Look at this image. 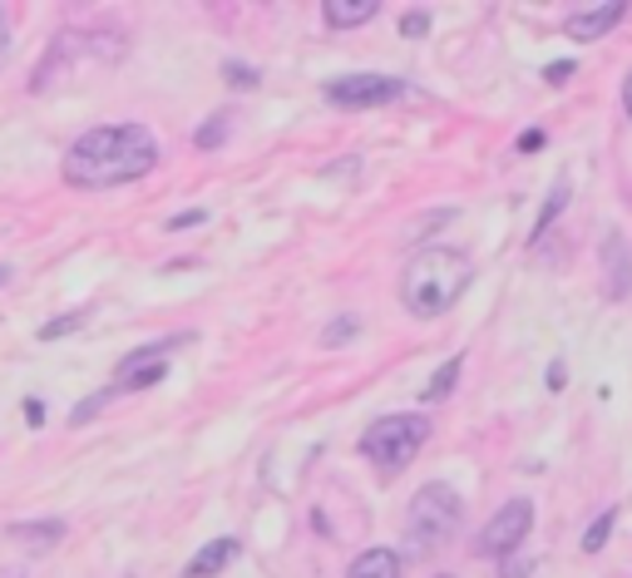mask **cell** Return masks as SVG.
<instances>
[{"mask_svg": "<svg viewBox=\"0 0 632 578\" xmlns=\"http://www.w3.org/2000/svg\"><path fill=\"white\" fill-rule=\"evenodd\" d=\"M158 169V139L144 129V124H99V129H84L65 154V183L69 189H124V183H138L144 173Z\"/></svg>", "mask_w": 632, "mask_h": 578, "instance_id": "1", "label": "cell"}, {"mask_svg": "<svg viewBox=\"0 0 632 578\" xmlns=\"http://www.w3.org/2000/svg\"><path fill=\"white\" fill-rule=\"evenodd\" d=\"M474 282V262L464 248L454 242H425L410 262H405V277H400V302L410 317L430 321L444 317L454 302L464 297V287Z\"/></svg>", "mask_w": 632, "mask_h": 578, "instance_id": "2", "label": "cell"}, {"mask_svg": "<svg viewBox=\"0 0 632 578\" xmlns=\"http://www.w3.org/2000/svg\"><path fill=\"white\" fill-rule=\"evenodd\" d=\"M460 519H464L460 495L444 479H430V485L415 489L410 509H405V548L410 554H430V548H440L460 529Z\"/></svg>", "mask_w": 632, "mask_h": 578, "instance_id": "3", "label": "cell"}, {"mask_svg": "<svg viewBox=\"0 0 632 578\" xmlns=\"http://www.w3.org/2000/svg\"><path fill=\"white\" fill-rule=\"evenodd\" d=\"M425 440H430V416L400 410V416H381L375 426H365L361 455L371 460L381 475H400V469L425 450Z\"/></svg>", "mask_w": 632, "mask_h": 578, "instance_id": "4", "label": "cell"}, {"mask_svg": "<svg viewBox=\"0 0 632 578\" xmlns=\"http://www.w3.org/2000/svg\"><path fill=\"white\" fill-rule=\"evenodd\" d=\"M410 90L395 75H341V80L326 84V104L331 110H381V104H395Z\"/></svg>", "mask_w": 632, "mask_h": 578, "instance_id": "5", "label": "cell"}, {"mask_svg": "<svg viewBox=\"0 0 632 578\" xmlns=\"http://www.w3.org/2000/svg\"><path fill=\"white\" fill-rule=\"evenodd\" d=\"M529 529H533V499H509V505H499V509H494V519L484 524L479 554L509 558L514 548H519L523 539H529Z\"/></svg>", "mask_w": 632, "mask_h": 578, "instance_id": "6", "label": "cell"}, {"mask_svg": "<svg viewBox=\"0 0 632 578\" xmlns=\"http://www.w3.org/2000/svg\"><path fill=\"white\" fill-rule=\"evenodd\" d=\"M622 15H628V0H598V5H578V11L563 21V31H568L573 45H592V41H602Z\"/></svg>", "mask_w": 632, "mask_h": 578, "instance_id": "7", "label": "cell"}, {"mask_svg": "<svg viewBox=\"0 0 632 578\" xmlns=\"http://www.w3.org/2000/svg\"><path fill=\"white\" fill-rule=\"evenodd\" d=\"M602 292H608L612 302H622L632 292V252L618 233L602 242Z\"/></svg>", "mask_w": 632, "mask_h": 578, "instance_id": "8", "label": "cell"}, {"mask_svg": "<svg viewBox=\"0 0 632 578\" xmlns=\"http://www.w3.org/2000/svg\"><path fill=\"white\" fill-rule=\"evenodd\" d=\"M233 558H237V539H213V544H203L183 564V578H217L227 564H233Z\"/></svg>", "mask_w": 632, "mask_h": 578, "instance_id": "9", "label": "cell"}, {"mask_svg": "<svg viewBox=\"0 0 632 578\" xmlns=\"http://www.w3.org/2000/svg\"><path fill=\"white\" fill-rule=\"evenodd\" d=\"M375 11H381V0H321L326 25H336V31H356V25L375 21Z\"/></svg>", "mask_w": 632, "mask_h": 578, "instance_id": "10", "label": "cell"}, {"mask_svg": "<svg viewBox=\"0 0 632 578\" xmlns=\"http://www.w3.org/2000/svg\"><path fill=\"white\" fill-rule=\"evenodd\" d=\"M346 578H400V554L395 548H365L351 558Z\"/></svg>", "mask_w": 632, "mask_h": 578, "instance_id": "11", "label": "cell"}, {"mask_svg": "<svg viewBox=\"0 0 632 578\" xmlns=\"http://www.w3.org/2000/svg\"><path fill=\"white\" fill-rule=\"evenodd\" d=\"M460 366H464L460 356H450V361H444V366L435 371L430 381H425V390H420V406H435V400H444V396H450V390H454V381H460Z\"/></svg>", "mask_w": 632, "mask_h": 578, "instance_id": "12", "label": "cell"}, {"mask_svg": "<svg viewBox=\"0 0 632 578\" xmlns=\"http://www.w3.org/2000/svg\"><path fill=\"white\" fill-rule=\"evenodd\" d=\"M563 203H568V179H558V183H553V193H549V199H543L539 218H533V233H529V242H539L543 233H549V223H553V218H558V213H563Z\"/></svg>", "mask_w": 632, "mask_h": 578, "instance_id": "13", "label": "cell"}, {"mask_svg": "<svg viewBox=\"0 0 632 578\" xmlns=\"http://www.w3.org/2000/svg\"><path fill=\"white\" fill-rule=\"evenodd\" d=\"M10 534L30 539V544H55V539H65V524L59 519H30V524H10Z\"/></svg>", "mask_w": 632, "mask_h": 578, "instance_id": "14", "label": "cell"}, {"mask_svg": "<svg viewBox=\"0 0 632 578\" xmlns=\"http://www.w3.org/2000/svg\"><path fill=\"white\" fill-rule=\"evenodd\" d=\"M612 524H618V509H602V514L588 524V534H583V554H598V548L612 539Z\"/></svg>", "mask_w": 632, "mask_h": 578, "instance_id": "15", "label": "cell"}, {"mask_svg": "<svg viewBox=\"0 0 632 578\" xmlns=\"http://www.w3.org/2000/svg\"><path fill=\"white\" fill-rule=\"evenodd\" d=\"M223 139H227V114H213V120H203V124H198V134H193L198 149H217Z\"/></svg>", "mask_w": 632, "mask_h": 578, "instance_id": "16", "label": "cell"}, {"mask_svg": "<svg viewBox=\"0 0 632 578\" xmlns=\"http://www.w3.org/2000/svg\"><path fill=\"white\" fill-rule=\"evenodd\" d=\"M356 331H361V321H356V317H336L331 327L321 331V347H346V341H356Z\"/></svg>", "mask_w": 632, "mask_h": 578, "instance_id": "17", "label": "cell"}, {"mask_svg": "<svg viewBox=\"0 0 632 578\" xmlns=\"http://www.w3.org/2000/svg\"><path fill=\"white\" fill-rule=\"evenodd\" d=\"M79 321H84V311H65V317H55V321H45V327H40V341L69 337V331H79Z\"/></svg>", "mask_w": 632, "mask_h": 578, "instance_id": "18", "label": "cell"}, {"mask_svg": "<svg viewBox=\"0 0 632 578\" xmlns=\"http://www.w3.org/2000/svg\"><path fill=\"white\" fill-rule=\"evenodd\" d=\"M109 396H114V386H109V390H94V396H84V400H79V410H75V416H69V420H75V426H84V420H94L99 410L109 406Z\"/></svg>", "mask_w": 632, "mask_h": 578, "instance_id": "19", "label": "cell"}, {"mask_svg": "<svg viewBox=\"0 0 632 578\" xmlns=\"http://www.w3.org/2000/svg\"><path fill=\"white\" fill-rule=\"evenodd\" d=\"M223 80L233 84V90H252V84H257V70H247V65L227 60V65H223Z\"/></svg>", "mask_w": 632, "mask_h": 578, "instance_id": "20", "label": "cell"}, {"mask_svg": "<svg viewBox=\"0 0 632 578\" xmlns=\"http://www.w3.org/2000/svg\"><path fill=\"white\" fill-rule=\"evenodd\" d=\"M198 223H207V208L173 213V218H163V228H168V233H183V228H198Z\"/></svg>", "mask_w": 632, "mask_h": 578, "instance_id": "21", "label": "cell"}, {"mask_svg": "<svg viewBox=\"0 0 632 578\" xmlns=\"http://www.w3.org/2000/svg\"><path fill=\"white\" fill-rule=\"evenodd\" d=\"M529 574H533V558H523V554L499 558V578H529Z\"/></svg>", "mask_w": 632, "mask_h": 578, "instance_id": "22", "label": "cell"}, {"mask_svg": "<svg viewBox=\"0 0 632 578\" xmlns=\"http://www.w3.org/2000/svg\"><path fill=\"white\" fill-rule=\"evenodd\" d=\"M400 35H405V41H420V35H430V15H425V11L405 15V21H400Z\"/></svg>", "mask_w": 632, "mask_h": 578, "instance_id": "23", "label": "cell"}, {"mask_svg": "<svg viewBox=\"0 0 632 578\" xmlns=\"http://www.w3.org/2000/svg\"><path fill=\"white\" fill-rule=\"evenodd\" d=\"M568 75H573V60H553L549 70H543V80H549V84H563Z\"/></svg>", "mask_w": 632, "mask_h": 578, "instance_id": "24", "label": "cell"}, {"mask_svg": "<svg viewBox=\"0 0 632 578\" xmlns=\"http://www.w3.org/2000/svg\"><path fill=\"white\" fill-rule=\"evenodd\" d=\"M543 144H549V134H543V129L519 134V154H533V149H543Z\"/></svg>", "mask_w": 632, "mask_h": 578, "instance_id": "25", "label": "cell"}, {"mask_svg": "<svg viewBox=\"0 0 632 578\" xmlns=\"http://www.w3.org/2000/svg\"><path fill=\"white\" fill-rule=\"evenodd\" d=\"M25 420H30V426H45V400H40V396L25 400Z\"/></svg>", "mask_w": 632, "mask_h": 578, "instance_id": "26", "label": "cell"}, {"mask_svg": "<svg viewBox=\"0 0 632 578\" xmlns=\"http://www.w3.org/2000/svg\"><path fill=\"white\" fill-rule=\"evenodd\" d=\"M563 381H568V371H563V361H553V366H549V386L563 390Z\"/></svg>", "mask_w": 632, "mask_h": 578, "instance_id": "27", "label": "cell"}, {"mask_svg": "<svg viewBox=\"0 0 632 578\" xmlns=\"http://www.w3.org/2000/svg\"><path fill=\"white\" fill-rule=\"evenodd\" d=\"M622 110H628V120H632V70H628V80H622Z\"/></svg>", "mask_w": 632, "mask_h": 578, "instance_id": "28", "label": "cell"}, {"mask_svg": "<svg viewBox=\"0 0 632 578\" xmlns=\"http://www.w3.org/2000/svg\"><path fill=\"white\" fill-rule=\"evenodd\" d=\"M5 282H10V262H0V287H5Z\"/></svg>", "mask_w": 632, "mask_h": 578, "instance_id": "29", "label": "cell"}, {"mask_svg": "<svg viewBox=\"0 0 632 578\" xmlns=\"http://www.w3.org/2000/svg\"><path fill=\"white\" fill-rule=\"evenodd\" d=\"M440 578H450V574H440Z\"/></svg>", "mask_w": 632, "mask_h": 578, "instance_id": "30", "label": "cell"}]
</instances>
